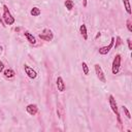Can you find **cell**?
Returning a JSON list of instances; mask_svg holds the SVG:
<instances>
[{
	"label": "cell",
	"instance_id": "1",
	"mask_svg": "<svg viewBox=\"0 0 132 132\" xmlns=\"http://www.w3.org/2000/svg\"><path fill=\"white\" fill-rule=\"evenodd\" d=\"M2 19H3V21H4V24L5 25H13L14 24V18L12 16V14H11V12L9 11V9H8V7H7V5L6 4H4L3 5V14H2Z\"/></svg>",
	"mask_w": 132,
	"mask_h": 132
},
{
	"label": "cell",
	"instance_id": "2",
	"mask_svg": "<svg viewBox=\"0 0 132 132\" xmlns=\"http://www.w3.org/2000/svg\"><path fill=\"white\" fill-rule=\"evenodd\" d=\"M108 101H109V106L111 108V110L113 111V113L117 116V120H118V123L120 125H122V120H121V116H120V112H119V107H118V104L116 102V99L112 95H109L108 97Z\"/></svg>",
	"mask_w": 132,
	"mask_h": 132
},
{
	"label": "cell",
	"instance_id": "3",
	"mask_svg": "<svg viewBox=\"0 0 132 132\" xmlns=\"http://www.w3.org/2000/svg\"><path fill=\"white\" fill-rule=\"evenodd\" d=\"M38 37H39L40 39L44 40V41H52L53 38H54V34H53V32H52L51 29L44 28V29L42 30V32L38 34Z\"/></svg>",
	"mask_w": 132,
	"mask_h": 132
},
{
	"label": "cell",
	"instance_id": "4",
	"mask_svg": "<svg viewBox=\"0 0 132 132\" xmlns=\"http://www.w3.org/2000/svg\"><path fill=\"white\" fill-rule=\"evenodd\" d=\"M121 61H122V57L121 55H116L113 61H112V66H111V71L113 74H118L120 71V67H121Z\"/></svg>",
	"mask_w": 132,
	"mask_h": 132
},
{
	"label": "cell",
	"instance_id": "5",
	"mask_svg": "<svg viewBox=\"0 0 132 132\" xmlns=\"http://www.w3.org/2000/svg\"><path fill=\"white\" fill-rule=\"evenodd\" d=\"M94 68H95V72H96V75L98 77V79L102 82H106V78H105V74L101 68V66L99 64H95L94 65Z\"/></svg>",
	"mask_w": 132,
	"mask_h": 132
},
{
	"label": "cell",
	"instance_id": "6",
	"mask_svg": "<svg viewBox=\"0 0 132 132\" xmlns=\"http://www.w3.org/2000/svg\"><path fill=\"white\" fill-rule=\"evenodd\" d=\"M113 44H114V37H111L110 42L108 43V45L102 46V47L99 48V54H100V55H107V54L109 53V51L113 47Z\"/></svg>",
	"mask_w": 132,
	"mask_h": 132
},
{
	"label": "cell",
	"instance_id": "7",
	"mask_svg": "<svg viewBox=\"0 0 132 132\" xmlns=\"http://www.w3.org/2000/svg\"><path fill=\"white\" fill-rule=\"evenodd\" d=\"M24 70H25V73L27 74V76H28L29 78L34 79V78H36V77H37V72H36L32 67L28 66L27 64H25V65H24Z\"/></svg>",
	"mask_w": 132,
	"mask_h": 132
},
{
	"label": "cell",
	"instance_id": "8",
	"mask_svg": "<svg viewBox=\"0 0 132 132\" xmlns=\"http://www.w3.org/2000/svg\"><path fill=\"white\" fill-rule=\"evenodd\" d=\"M26 110L30 116H35L38 112V107L36 104H28L26 106Z\"/></svg>",
	"mask_w": 132,
	"mask_h": 132
},
{
	"label": "cell",
	"instance_id": "9",
	"mask_svg": "<svg viewBox=\"0 0 132 132\" xmlns=\"http://www.w3.org/2000/svg\"><path fill=\"white\" fill-rule=\"evenodd\" d=\"M57 88H58V91L60 92H64L65 89H66V86H65V82L62 78V76H58L57 77Z\"/></svg>",
	"mask_w": 132,
	"mask_h": 132
},
{
	"label": "cell",
	"instance_id": "10",
	"mask_svg": "<svg viewBox=\"0 0 132 132\" xmlns=\"http://www.w3.org/2000/svg\"><path fill=\"white\" fill-rule=\"evenodd\" d=\"M24 35H25V37L27 38V40H28L31 44H35V43H36V39H35V37H34L33 34H31L29 31L26 30V31L24 32Z\"/></svg>",
	"mask_w": 132,
	"mask_h": 132
},
{
	"label": "cell",
	"instance_id": "11",
	"mask_svg": "<svg viewBox=\"0 0 132 132\" xmlns=\"http://www.w3.org/2000/svg\"><path fill=\"white\" fill-rule=\"evenodd\" d=\"M79 33L81 34V36H82V38H84L85 40H87V39H88V32H87V26H86L85 24L80 25V27H79Z\"/></svg>",
	"mask_w": 132,
	"mask_h": 132
},
{
	"label": "cell",
	"instance_id": "12",
	"mask_svg": "<svg viewBox=\"0 0 132 132\" xmlns=\"http://www.w3.org/2000/svg\"><path fill=\"white\" fill-rule=\"evenodd\" d=\"M3 74H4V76L5 77H8V78H11V77H13L14 76V71L11 69V68H7V69H5V70H3Z\"/></svg>",
	"mask_w": 132,
	"mask_h": 132
},
{
	"label": "cell",
	"instance_id": "13",
	"mask_svg": "<svg viewBox=\"0 0 132 132\" xmlns=\"http://www.w3.org/2000/svg\"><path fill=\"white\" fill-rule=\"evenodd\" d=\"M123 3H124V7L127 11L128 14H131V6H130V1L129 0H123Z\"/></svg>",
	"mask_w": 132,
	"mask_h": 132
},
{
	"label": "cell",
	"instance_id": "14",
	"mask_svg": "<svg viewBox=\"0 0 132 132\" xmlns=\"http://www.w3.org/2000/svg\"><path fill=\"white\" fill-rule=\"evenodd\" d=\"M30 13H31V15H33V16H38V15H40V13H41V10L38 8V7H33L32 9H31V11H30Z\"/></svg>",
	"mask_w": 132,
	"mask_h": 132
},
{
	"label": "cell",
	"instance_id": "15",
	"mask_svg": "<svg viewBox=\"0 0 132 132\" xmlns=\"http://www.w3.org/2000/svg\"><path fill=\"white\" fill-rule=\"evenodd\" d=\"M74 6V2L72 0H66L65 1V7L67 8V10H71Z\"/></svg>",
	"mask_w": 132,
	"mask_h": 132
},
{
	"label": "cell",
	"instance_id": "16",
	"mask_svg": "<svg viewBox=\"0 0 132 132\" xmlns=\"http://www.w3.org/2000/svg\"><path fill=\"white\" fill-rule=\"evenodd\" d=\"M81 66H82V72H84V74L85 75H88L89 74V67H88L87 63L86 62H82L81 63Z\"/></svg>",
	"mask_w": 132,
	"mask_h": 132
},
{
	"label": "cell",
	"instance_id": "17",
	"mask_svg": "<svg viewBox=\"0 0 132 132\" xmlns=\"http://www.w3.org/2000/svg\"><path fill=\"white\" fill-rule=\"evenodd\" d=\"M116 40H117V42H116V44H113V46H114V48H118L121 44H123V41H122V39H121V37L120 36H118L117 38H114Z\"/></svg>",
	"mask_w": 132,
	"mask_h": 132
},
{
	"label": "cell",
	"instance_id": "18",
	"mask_svg": "<svg viewBox=\"0 0 132 132\" xmlns=\"http://www.w3.org/2000/svg\"><path fill=\"white\" fill-rule=\"evenodd\" d=\"M126 24H127V29H128V31H129V32H132V23H131V20L128 19L127 22H126Z\"/></svg>",
	"mask_w": 132,
	"mask_h": 132
},
{
	"label": "cell",
	"instance_id": "19",
	"mask_svg": "<svg viewBox=\"0 0 132 132\" xmlns=\"http://www.w3.org/2000/svg\"><path fill=\"white\" fill-rule=\"evenodd\" d=\"M123 107V110H124V112H125V114H126V117L128 118V119H131V114H130V112H129V110H128V108L126 107V106H122Z\"/></svg>",
	"mask_w": 132,
	"mask_h": 132
},
{
	"label": "cell",
	"instance_id": "20",
	"mask_svg": "<svg viewBox=\"0 0 132 132\" xmlns=\"http://www.w3.org/2000/svg\"><path fill=\"white\" fill-rule=\"evenodd\" d=\"M61 110H62V107H61V104H58V106H57V113H58V117L59 118H61Z\"/></svg>",
	"mask_w": 132,
	"mask_h": 132
},
{
	"label": "cell",
	"instance_id": "21",
	"mask_svg": "<svg viewBox=\"0 0 132 132\" xmlns=\"http://www.w3.org/2000/svg\"><path fill=\"white\" fill-rule=\"evenodd\" d=\"M127 43H128V47H129V50L132 51V43H131V39H130V38L127 39Z\"/></svg>",
	"mask_w": 132,
	"mask_h": 132
},
{
	"label": "cell",
	"instance_id": "22",
	"mask_svg": "<svg viewBox=\"0 0 132 132\" xmlns=\"http://www.w3.org/2000/svg\"><path fill=\"white\" fill-rule=\"evenodd\" d=\"M4 70V64L2 61H0V72H2Z\"/></svg>",
	"mask_w": 132,
	"mask_h": 132
},
{
	"label": "cell",
	"instance_id": "23",
	"mask_svg": "<svg viewBox=\"0 0 132 132\" xmlns=\"http://www.w3.org/2000/svg\"><path fill=\"white\" fill-rule=\"evenodd\" d=\"M0 24L2 25V27H5V24H4V21H3V19H2V16L0 15Z\"/></svg>",
	"mask_w": 132,
	"mask_h": 132
},
{
	"label": "cell",
	"instance_id": "24",
	"mask_svg": "<svg viewBox=\"0 0 132 132\" xmlns=\"http://www.w3.org/2000/svg\"><path fill=\"white\" fill-rule=\"evenodd\" d=\"M82 5L84 7H87V0H82Z\"/></svg>",
	"mask_w": 132,
	"mask_h": 132
},
{
	"label": "cell",
	"instance_id": "25",
	"mask_svg": "<svg viewBox=\"0 0 132 132\" xmlns=\"http://www.w3.org/2000/svg\"><path fill=\"white\" fill-rule=\"evenodd\" d=\"M100 35H101V33H100V32H98V33H97V35H96V37H95V38H96V39H97V38H98V37H100Z\"/></svg>",
	"mask_w": 132,
	"mask_h": 132
}]
</instances>
